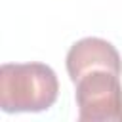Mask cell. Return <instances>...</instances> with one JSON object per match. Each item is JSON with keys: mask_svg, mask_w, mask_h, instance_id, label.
<instances>
[{"mask_svg": "<svg viewBox=\"0 0 122 122\" xmlns=\"http://www.w3.org/2000/svg\"><path fill=\"white\" fill-rule=\"evenodd\" d=\"M59 93L57 74L44 63H4L0 67V107L4 112H40Z\"/></svg>", "mask_w": 122, "mask_h": 122, "instance_id": "obj_1", "label": "cell"}, {"mask_svg": "<svg viewBox=\"0 0 122 122\" xmlns=\"http://www.w3.org/2000/svg\"><path fill=\"white\" fill-rule=\"evenodd\" d=\"M80 122H122L120 76L97 69L76 82Z\"/></svg>", "mask_w": 122, "mask_h": 122, "instance_id": "obj_2", "label": "cell"}, {"mask_svg": "<svg viewBox=\"0 0 122 122\" xmlns=\"http://www.w3.org/2000/svg\"><path fill=\"white\" fill-rule=\"evenodd\" d=\"M97 69L109 71L116 76L122 74V61L116 48L111 42L95 36L74 42L67 53V72L71 80L76 84L84 74Z\"/></svg>", "mask_w": 122, "mask_h": 122, "instance_id": "obj_3", "label": "cell"}]
</instances>
